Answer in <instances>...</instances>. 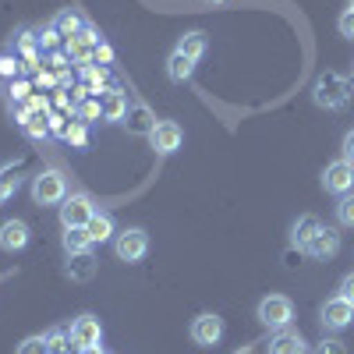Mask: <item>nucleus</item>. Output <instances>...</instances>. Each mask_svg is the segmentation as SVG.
<instances>
[{
    "label": "nucleus",
    "mask_w": 354,
    "mask_h": 354,
    "mask_svg": "<svg viewBox=\"0 0 354 354\" xmlns=\"http://www.w3.org/2000/svg\"><path fill=\"white\" fill-rule=\"evenodd\" d=\"M312 100H315V106H322V110H344L347 100H351V82H347L340 71L319 75L315 85H312Z\"/></svg>",
    "instance_id": "obj_1"
},
{
    "label": "nucleus",
    "mask_w": 354,
    "mask_h": 354,
    "mask_svg": "<svg viewBox=\"0 0 354 354\" xmlns=\"http://www.w3.org/2000/svg\"><path fill=\"white\" fill-rule=\"evenodd\" d=\"M294 319V305L287 294H270V298L259 301V322L266 330H287Z\"/></svg>",
    "instance_id": "obj_2"
},
{
    "label": "nucleus",
    "mask_w": 354,
    "mask_h": 354,
    "mask_svg": "<svg viewBox=\"0 0 354 354\" xmlns=\"http://www.w3.org/2000/svg\"><path fill=\"white\" fill-rule=\"evenodd\" d=\"M68 198V181L61 170H43L32 181V202L36 205H57Z\"/></svg>",
    "instance_id": "obj_3"
},
{
    "label": "nucleus",
    "mask_w": 354,
    "mask_h": 354,
    "mask_svg": "<svg viewBox=\"0 0 354 354\" xmlns=\"http://www.w3.org/2000/svg\"><path fill=\"white\" fill-rule=\"evenodd\" d=\"M113 252H117L121 262H142L145 252H149V234H145L142 227H128L113 238Z\"/></svg>",
    "instance_id": "obj_4"
},
{
    "label": "nucleus",
    "mask_w": 354,
    "mask_h": 354,
    "mask_svg": "<svg viewBox=\"0 0 354 354\" xmlns=\"http://www.w3.org/2000/svg\"><path fill=\"white\" fill-rule=\"evenodd\" d=\"M192 340L198 347H216L223 340V319L216 312H202L192 319Z\"/></svg>",
    "instance_id": "obj_5"
},
{
    "label": "nucleus",
    "mask_w": 354,
    "mask_h": 354,
    "mask_svg": "<svg viewBox=\"0 0 354 354\" xmlns=\"http://www.w3.org/2000/svg\"><path fill=\"white\" fill-rule=\"evenodd\" d=\"M322 188H326L330 195H351L354 192V163H347V160H337V163H330L326 170H322Z\"/></svg>",
    "instance_id": "obj_6"
},
{
    "label": "nucleus",
    "mask_w": 354,
    "mask_h": 354,
    "mask_svg": "<svg viewBox=\"0 0 354 354\" xmlns=\"http://www.w3.org/2000/svg\"><path fill=\"white\" fill-rule=\"evenodd\" d=\"M93 216H96V205H93V198L82 195V192L64 198V205H61V223L64 227H85Z\"/></svg>",
    "instance_id": "obj_7"
},
{
    "label": "nucleus",
    "mask_w": 354,
    "mask_h": 354,
    "mask_svg": "<svg viewBox=\"0 0 354 354\" xmlns=\"http://www.w3.org/2000/svg\"><path fill=\"white\" fill-rule=\"evenodd\" d=\"M308 259H319V262H326V259H333L337 252H340V234L333 230V227H319L315 234H312V241L301 248Z\"/></svg>",
    "instance_id": "obj_8"
},
{
    "label": "nucleus",
    "mask_w": 354,
    "mask_h": 354,
    "mask_svg": "<svg viewBox=\"0 0 354 354\" xmlns=\"http://www.w3.org/2000/svg\"><path fill=\"white\" fill-rule=\"evenodd\" d=\"M181 138H185V135H181V124H177V121H156V128H153V135H149L156 156L177 153V149H181Z\"/></svg>",
    "instance_id": "obj_9"
},
{
    "label": "nucleus",
    "mask_w": 354,
    "mask_h": 354,
    "mask_svg": "<svg viewBox=\"0 0 354 354\" xmlns=\"http://www.w3.org/2000/svg\"><path fill=\"white\" fill-rule=\"evenodd\" d=\"M319 322H322L326 330H347L351 322H354V305H351V301H344L340 294H337V298H330L326 305H322Z\"/></svg>",
    "instance_id": "obj_10"
},
{
    "label": "nucleus",
    "mask_w": 354,
    "mask_h": 354,
    "mask_svg": "<svg viewBox=\"0 0 354 354\" xmlns=\"http://www.w3.org/2000/svg\"><path fill=\"white\" fill-rule=\"evenodd\" d=\"M71 340H75L78 351H85V347H100V340H103L100 319H96V315H78V319L71 322Z\"/></svg>",
    "instance_id": "obj_11"
},
{
    "label": "nucleus",
    "mask_w": 354,
    "mask_h": 354,
    "mask_svg": "<svg viewBox=\"0 0 354 354\" xmlns=\"http://www.w3.org/2000/svg\"><path fill=\"white\" fill-rule=\"evenodd\" d=\"M28 238H32V230H28L25 220L0 223V248H4V252H21V248L28 245Z\"/></svg>",
    "instance_id": "obj_12"
},
{
    "label": "nucleus",
    "mask_w": 354,
    "mask_h": 354,
    "mask_svg": "<svg viewBox=\"0 0 354 354\" xmlns=\"http://www.w3.org/2000/svg\"><path fill=\"white\" fill-rule=\"evenodd\" d=\"M124 124H128L131 135H145V138H149L153 128H156V113L145 106V103H131L128 113H124Z\"/></svg>",
    "instance_id": "obj_13"
},
{
    "label": "nucleus",
    "mask_w": 354,
    "mask_h": 354,
    "mask_svg": "<svg viewBox=\"0 0 354 354\" xmlns=\"http://www.w3.org/2000/svg\"><path fill=\"white\" fill-rule=\"evenodd\" d=\"M64 277H68V280H75V283L93 280V277H96V255H93V252H75V255H68Z\"/></svg>",
    "instance_id": "obj_14"
},
{
    "label": "nucleus",
    "mask_w": 354,
    "mask_h": 354,
    "mask_svg": "<svg viewBox=\"0 0 354 354\" xmlns=\"http://www.w3.org/2000/svg\"><path fill=\"white\" fill-rule=\"evenodd\" d=\"M270 354H308V344L294 330H277L270 337Z\"/></svg>",
    "instance_id": "obj_15"
},
{
    "label": "nucleus",
    "mask_w": 354,
    "mask_h": 354,
    "mask_svg": "<svg viewBox=\"0 0 354 354\" xmlns=\"http://www.w3.org/2000/svg\"><path fill=\"white\" fill-rule=\"evenodd\" d=\"M88 230V238H93V245H106L110 238H117V230H113V216L110 213H96L93 220L85 223Z\"/></svg>",
    "instance_id": "obj_16"
},
{
    "label": "nucleus",
    "mask_w": 354,
    "mask_h": 354,
    "mask_svg": "<svg viewBox=\"0 0 354 354\" xmlns=\"http://www.w3.org/2000/svg\"><path fill=\"white\" fill-rule=\"evenodd\" d=\"M177 53H185L188 61H202L205 57V32H185L181 39H177Z\"/></svg>",
    "instance_id": "obj_17"
},
{
    "label": "nucleus",
    "mask_w": 354,
    "mask_h": 354,
    "mask_svg": "<svg viewBox=\"0 0 354 354\" xmlns=\"http://www.w3.org/2000/svg\"><path fill=\"white\" fill-rule=\"evenodd\" d=\"M64 252L75 255V252H93V238H88L85 227H64Z\"/></svg>",
    "instance_id": "obj_18"
},
{
    "label": "nucleus",
    "mask_w": 354,
    "mask_h": 354,
    "mask_svg": "<svg viewBox=\"0 0 354 354\" xmlns=\"http://www.w3.org/2000/svg\"><path fill=\"white\" fill-rule=\"evenodd\" d=\"M124 113H128V100H124V93H110L103 96V121H110V124H117V121H124Z\"/></svg>",
    "instance_id": "obj_19"
},
{
    "label": "nucleus",
    "mask_w": 354,
    "mask_h": 354,
    "mask_svg": "<svg viewBox=\"0 0 354 354\" xmlns=\"http://www.w3.org/2000/svg\"><path fill=\"white\" fill-rule=\"evenodd\" d=\"M195 75V61H188V57L185 53H170V61H167V78L170 82H188Z\"/></svg>",
    "instance_id": "obj_20"
},
{
    "label": "nucleus",
    "mask_w": 354,
    "mask_h": 354,
    "mask_svg": "<svg viewBox=\"0 0 354 354\" xmlns=\"http://www.w3.org/2000/svg\"><path fill=\"white\" fill-rule=\"evenodd\" d=\"M322 223H319V216H301L298 223H294V230H290V238H294V245H298V252L312 241V234L319 230Z\"/></svg>",
    "instance_id": "obj_21"
},
{
    "label": "nucleus",
    "mask_w": 354,
    "mask_h": 354,
    "mask_svg": "<svg viewBox=\"0 0 354 354\" xmlns=\"http://www.w3.org/2000/svg\"><path fill=\"white\" fill-rule=\"evenodd\" d=\"M53 28H57V32H61V36H78L82 32V28H85V21L75 15V11H57V18H53Z\"/></svg>",
    "instance_id": "obj_22"
},
{
    "label": "nucleus",
    "mask_w": 354,
    "mask_h": 354,
    "mask_svg": "<svg viewBox=\"0 0 354 354\" xmlns=\"http://www.w3.org/2000/svg\"><path fill=\"white\" fill-rule=\"evenodd\" d=\"M100 117H103V103H100V100H82V103H75V121L96 124Z\"/></svg>",
    "instance_id": "obj_23"
},
{
    "label": "nucleus",
    "mask_w": 354,
    "mask_h": 354,
    "mask_svg": "<svg viewBox=\"0 0 354 354\" xmlns=\"http://www.w3.org/2000/svg\"><path fill=\"white\" fill-rule=\"evenodd\" d=\"M71 344H75V340H71L68 330H50V333H46V347H50V354H75Z\"/></svg>",
    "instance_id": "obj_24"
},
{
    "label": "nucleus",
    "mask_w": 354,
    "mask_h": 354,
    "mask_svg": "<svg viewBox=\"0 0 354 354\" xmlns=\"http://www.w3.org/2000/svg\"><path fill=\"white\" fill-rule=\"evenodd\" d=\"M82 78H85V88H88V93H93V88L100 93V85L106 82V71L96 68V64H85V68H82Z\"/></svg>",
    "instance_id": "obj_25"
},
{
    "label": "nucleus",
    "mask_w": 354,
    "mask_h": 354,
    "mask_svg": "<svg viewBox=\"0 0 354 354\" xmlns=\"http://www.w3.org/2000/svg\"><path fill=\"white\" fill-rule=\"evenodd\" d=\"M85 128H88V124H82V121H71V124H68V131H64V138L75 145V149H85V145H88V135H85Z\"/></svg>",
    "instance_id": "obj_26"
},
{
    "label": "nucleus",
    "mask_w": 354,
    "mask_h": 354,
    "mask_svg": "<svg viewBox=\"0 0 354 354\" xmlns=\"http://www.w3.org/2000/svg\"><path fill=\"white\" fill-rule=\"evenodd\" d=\"M337 220H340L344 227H354V192L340 198V205H337Z\"/></svg>",
    "instance_id": "obj_27"
},
{
    "label": "nucleus",
    "mask_w": 354,
    "mask_h": 354,
    "mask_svg": "<svg viewBox=\"0 0 354 354\" xmlns=\"http://www.w3.org/2000/svg\"><path fill=\"white\" fill-rule=\"evenodd\" d=\"M18 354H50L46 337H25V340H21V347H18Z\"/></svg>",
    "instance_id": "obj_28"
},
{
    "label": "nucleus",
    "mask_w": 354,
    "mask_h": 354,
    "mask_svg": "<svg viewBox=\"0 0 354 354\" xmlns=\"http://www.w3.org/2000/svg\"><path fill=\"white\" fill-rule=\"evenodd\" d=\"M315 354H347V347L340 344V340H333V337H326L319 347H315Z\"/></svg>",
    "instance_id": "obj_29"
},
{
    "label": "nucleus",
    "mask_w": 354,
    "mask_h": 354,
    "mask_svg": "<svg viewBox=\"0 0 354 354\" xmlns=\"http://www.w3.org/2000/svg\"><path fill=\"white\" fill-rule=\"evenodd\" d=\"M340 36L354 39V8H347V11L340 15Z\"/></svg>",
    "instance_id": "obj_30"
},
{
    "label": "nucleus",
    "mask_w": 354,
    "mask_h": 354,
    "mask_svg": "<svg viewBox=\"0 0 354 354\" xmlns=\"http://www.w3.org/2000/svg\"><path fill=\"white\" fill-rule=\"evenodd\" d=\"M340 298L354 305V273H347V277L340 280Z\"/></svg>",
    "instance_id": "obj_31"
},
{
    "label": "nucleus",
    "mask_w": 354,
    "mask_h": 354,
    "mask_svg": "<svg viewBox=\"0 0 354 354\" xmlns=\"http://www.w3.org/2000/svg\"><path fill=\"white\" fill-rule=\"evenodd\" d=\"M18 188V177H4V181H0V205H4L8 198H11V192Z\"/></svg>",
    "instance_id": "obj_32"
},
{
    "label": "nucleus",
    "mask_w": 354,
    "mask_h": 354,
    "mask_svg": "<svg viewBox=\"0 0 354 354\" xmlns=\"http://www.w3.org/2000/svg\"><path fill=\"white\" fill-rule=\"evenodd\" d=\"M0 75H4V78L18 75V61H15V57H0Z\"/></svg>",
    "instance_id": "obj_33"
},
{
    "label": "nucleus",
    "mask_w": 354,
    "mask_h": 354,
    "mask_svg": "<svg viewBox=\"0 0 354 354\" xmlns=\"http://www.w3.org/2000/svg\"><path fill=\"white\" fill-rule=\"evenodd\" d=\"M57 36H61V32H57V28L50 25V28H46V32L39 36V46H43V50H53V46H57Z\"/></svg>",
    "instance_id": "obj_34"
},
{
    "label": "nucleus",
    "mask_w": 354,
    "mask_h": 354,
    "mask_svg": "<svg viewBox=\"0 0 354 354\" xmlns=\"http://www.w3.org/2000/svg\"><path fill=\"white\" fill-rule=\"evenodd\" d=\"M96 61L100 64H113V50L106 43H96Z\"/></svg>",
    "instance_id": "obj_35"
},
{
    "label": "nucleus",
    "mask_w": 354,
    "mask_h": 354,
    "mask_svg": "<svg viewBox=\"0 0 354 354\" xmlns=\"http://www.w3.org/2000/svg\"><path fill=\"white\" fill-rule=\"evenodd\" d=\"M344 160H347V163H354V131H347V135H344Z\"/></svg>",
    "instance_id": "obj_36"
},
{
    "label": "nucleus",
    "mask_w": 354,
    "mask_h": 354,
    "mask_svg": "<svg viewBox=\"0 0 354 354\" xmlns=\"http://www.w3.org/2000/svg\"><path fill=\"white\" fill-rule=\"evenodd\" d=\"M46 121H50V131H57V135H64V131H68V124H64V117H57V113H50Z\"/></svg>",
    "instance_id": "obj_37"
},
{
    "label": "nucleus",
    "mask_w": 354,
    "mask_h": 354,
    "mask_svg": "<svg viewBox=\"0 0 354 354\" xmlns=\"http://www.w3.org/2000/svg\"><path fill=\"white\" fill-rule=\"evenodd\" d=\"M11 96H15V100H25V96H28V85H25V82H18V85L11 88Z\"/></svg>",
    "instance_id": "obj_38"
},
{
    "label": "nucleus",
    "mask_w": 354,
    "mask_h": 354,
    "mask_svg": "<svg viewBox=\"0 0 354 354\" xmlns=\"http://www.w3.org/2000/svg\"><path fill=\"white\" fill-rule=\"evenodd\" d=\"M53 68L64 71V68H68V57H64V53H53Z\"/></svg>",
    "instance_id": "obj_39"
},
{
    "label": "nucleus",
    "mask_w": 354,
    "mask_h": 354,
    "mask_svg": "<svg viewBox=\"0 0 354 354\" xmlns=\"http://www.w3.org/2000/svg\"><path fill=\"white\" fill-rule=\"evenodd\" d=\"M78 354H103V347H85V351H78Z\"/></svg>",
    "instance_id": "obj_40"
},
{
    "label": "nucleus",
    "mask_w": 354,
    "mask_h": 354,
    "mask_svg": "<svg viewBox=\"0 0 354 354\" xmlns=\"http://www.w3.org/2000/svg\"><path fill=\"white\" fill-rule=\"evenodd\" d=\"M238 354H255V351H252V347H241V351H238Z\"/></svg>",
    "instance_id": "obj_41"
},
{
    "label": "nucleus",
    "mask_w": 354,
    "mask_h": 354,
    "mask_svg": "<svg viewBox=\"0 0 354 354\" xmlns=\"http://www.w3.org/2000/svg\"><path fill=\"white\" fill-rule=\"evenodd\" d=\"M351 8H354V0H351Z\"/></svg>",
    "instance_id": "obj_42"
}]
</instances>
